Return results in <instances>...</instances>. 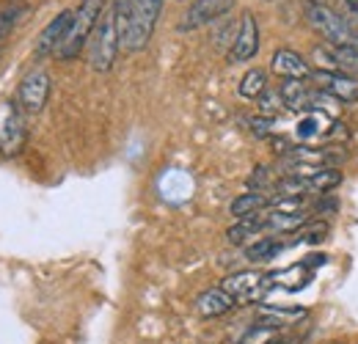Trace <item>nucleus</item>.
I'll list each match as a JSON object with an SVG mask.
<instances>
[{"label": "nucleus", "mask_w": 358, "mask_h": 344, "mask_svg": "<svg viewBox=\"0 0 358 344\" xmlns=\"http://www.w3.org/2000/svg\"><path fill=\"white\" fill-rule=\"evenodd\" d=\"M273 275L265 273H257V270H240V273H231L221 281V289H226L237 303H257L268 295V289L273 287L270 281Z\"/></svg>", "instance_id": "obj_5"}, {"label": "nucleus", "mask_w": 358, "mask_h": 344, "mask_svg": "<svg viewBox=\"0 0 358 344\" xmlns=\"http://www.w3.org/2000/svg\"><path fill=\"white\" fill-rule=\"evenodd\" d=\"M231 6H234V0H190V6L185 8V14L179 20L177 31L187 34V31L204 28L210 22H218L231 11Z\"/></svg>", "instance_id": "obj_8"}, {"label": "nucleus", "mask_w": 358, "mask_h": 344, "mask_svg": "<svg viewBox=\"0 0 358 344\" xmlns=\"http://www.w3.org/2000/svg\"><path fill=\"white\" fill-rule=\"evenodd\" d=\"M251 129L257 135H268L270 129H273V116H257V119H251Z\"/></svg>", "instance_id": "obj_27"}, {"label": "nucleus", "mask_w": 358, "mask_h": 344, "mask_svg": "<svg viewBox=\"0 0 358 344\" xmlns=\"http://www.w3.org/2000/svg\"><path fill=\"white\" fill-rule=\"evenodd\" d=\"M281 251H284V243H278L273 237H262V240H257V243L248 245L245 259L248 261H270L273 257H278Z\"/></svg>", "instance_id": "obj_21"}, {"label": "nucleus", "mask_w": 358, "mask_h": 344, "mask_svg": "<svg viewBox=\"0 0 358 344\" xmlns=\"http://www.w3.org/2000/svg\"><path fill=\"white\" fill-rule=\"evenodd\" d=\"M122 50L119 42V31H116V17H113V8L108 6L91 34L89 42V64L94 72H108L113 64H116V55Z\"/></svg>", "instance_id": "obj_4"}, {"label": "nucleus", "mask_w": 358, "mask_h": 344, "mask_svg": "<svg viewBox=\"0 0 358 344\" xmlns=\"http://www.w3.org/2000/svg\"><path fill=\"white\" fill-rule=\"evenodd\" d=\"M50 75H47L45 69H36V72H31V75H25L22 78V83L17 88V96H14V102H17V108L22 110V113H28V116H36V113H42L47 105V99H50Z\"/></svg>", "instance_id": "obj_6"}, {"label": "nucleus", "mask_w": 358, "mask_h": 344, "mask_svg": "<svg viewBox=\"0 0 358 344\" xmlns=\"http://www.w3.org/2000/svg\"><path fill=\"white\" fill-rule=\"evenodd\" d=\"M306 223H309V215L303 210H273V213H265V229H273L278 234L298 231Z\"/></svg>", "instance_id": "obj_16"}, {"label": "nucleus", "mask_w": 358, "mask_h": 344, "mask_svg": "<svg viewBox=\"0 0 358 344\" xmlns=\"http://www.w3.org/2000/svg\"><path fill=\"white\" fill-rule=\"evenodd\" d=\"M257 105H259L262 116H275V113L284 108V102H281V94H278V91H265V94L257 99Z\"/></svg>", "instance_id": "obj_25"}, {"label": "nucleus", "mask_w": 358, "mask_h": 344, "mask_svg": "<svg viewBox=\"0 0 358 344\" xmlns=\"http://www.w3.org/2000/svg\"><path fill=\"white\" fill-rule=\"evenodd\" d=\"M259 52V22L251 11H245L240 17V31H237V39H234V47L229 52V61H251L254 55Z\"/></svg>", "instance_id": "obj_12"}, {"label": "nucleus", "mask_w": 358, "mask_h": 344, "mask_svg": "<svg viewBox=\"0 0 358 344\" xmlns=\"http://www.w3.org/2000/svg\"><path fill=\"white\" fill-rule=\"evenodd\" d=\"M322 237H325V226H314L312 231H309L306 237H301V240H303V243H320Z\"/></svg>", "instance_id": "obj_28"}, {"label": "nucleus", "mask_w": 358, "mask_h": 344, "mask_svg": "<svg viewBox=\"0 0 358 344\" xmlns=\"http://www.w3.org/2000/svg\"><path fill=\"white\" fill-rule=\"evenodd\" d=\"M234 306H237V301H234L226 289L213 287V289H207V292H201V295H199V301H196V311H199L204 320H215V317L229 314Z\"/></svg>", "instance_id": "obj_15"}, {"label": "nucleus", "mask_w": 358, "mask_h": 344, "mask_svg": "<svg viewBox=\"0 0 358 344\" xmlns=\"http://www.w3.org/2000/svg\"><path fill=\"white\" fill-rule=\"evenodd\" d=\"M314 58L322 69H339L348 75H358L356 44H322V47H314Z\"/></svg>", "instance_id": "obj_11"}, {"label": "nucleus", "mask_w": 358, "mask_h": 344, "mask_svg": "<svg viewBox=\"0 0 358 344\" xmlns=\"http://www.w3.org/2000/svg\"><path fill=\"white\" fill-rule=\"evenodd\" d=\"M317 80V86L322 88L325 94H331L334 99L345 102V105H356L358 102V78L339 72V69H317L312 75Z\"/></svg>", "instance_id": "obj_9"}, {"label": "nucleus", "mask_w": 358, "mask_h": 344, "mask_svg": "<svg viewBox=\"0 0 358 344\" xmlns=\"http://www.w3.org/2000/svg\"><path fill=\"white\" fill-rule=\"evenodd\" d=\"M270 69H273L278 78H284V80H309L314 75L309 61H306L301 52L289 50V47H281V50L273 52Z\"/></svg>", "instance_id": "obj_13"}, {"label": "nucleus", "mask_w": 358, "mask_h": 344, "mask_svg": "<svg viewBox=\"0 0 358 344\" xmlns=\"http://www.w3.org/2000/svg\"><path fill=\"white\" fill-rule=\"evenodd\" d=\"M268 91V75L262 69H248L240 80V96L245 99H259Z\"/></svg>", "instance_id": "obj_20"}, {"label": "nucleus", "mask_w": 358, "mask_h": 344, "mask_svg": "<svg viewBox=\"0 0 358 344\" xmlns=\"http://www.w3.org/2000/svg\"><path fill=\"white\" fill-rule=\"evenodd\" d=\"M240 344H284V336H281V331L257 322V325L240 339Z\"/></svg>", "instance_id": "obj_22"}, {"label": "nucleus", "mask_w": 358, "mask_h": 344, "mask_svg": "<svg viewBox=\"0 0 358 344\" xmlns=\"http://www.w3.org/2000/svg\"><path fill=\"white\" fill-rule=\"evenodd\" d=\"M303 182H306V193H328L342 182V173L336 169H317V171L306 173Z\"/></svg>", "instance_id": "obj_19"}, {"label": "nucleus", "mask_w": 358, "mask_h": 344, "mask_svg": "<svg viewBox=\"0 0 358 344\" xmlns=\"http://www.w3.org/2000/svg\"><path fill=\"white\" fill-rule=\"evenodd\" d=\"M237 31H240V22H234V20H224V25L215 31V44H218L221 50H229V52H231L234 39H237Z\"/></svg>", "instance_id": "obj_24"}, {"label": "nucleus", "mask_w": 358, "mask_h": 344, "mask_svg": "<svg viewBox=\"0 0 358 344\" xmlns=\"http://www.w3.org/2000/svg\"><path fill=\"white\" fill-rule=\"evenodd\" d=\"M25 11H28V6H25V3H11L8 8H3V11H0V39L11 34V28L22 20V14H25Z\"/></svg>", "instance_id": "obj_23"}, {"label": "nucleus", "mask_w": 358, "mask_h": 344, "mask_svg": "<svg viewBox=\"0 0 358 344\" xmlns=\"http://www.w3.org/2000/svg\"><path fill=\"white\" fill-rule=\"evenodd\" d=\"M278 94H281L284 108H287V110H295V113H303V110L314 113V110H320L325 102L334 99V96L325 94L322 88L314 91L306 80H284V83L278 86Z\"/></svg>", "instance_id": "obj_7"}, {"label": "nucleus", "mask_w": 358, "mask_h": 344, "mask_svg": "<svg viewBox=\"0 0 358 344\" xmlns=\"http://www.w3.org/2000/svg\"><path fill=\"white\" fill-rule=\"evenodd\" d=\"M265 207H270L268 196L248 190V193L237 196V199L229 204V213L237 217V220H243V217H254V215H259V213H265Z\"/></svg>", "instance_id": "obj_17"}, {"label": "nucleus", "mask_w": 358, "mask_h": 344, "mask_svg": "<svg viewBox=\"0 0 358 344\" xmlns=\"http://www.w3.org/2000/svg\"><path fill=\"white\" fill-rule=\"evenodd\" d=\"M268 182H270V173H268V169H265V166H257V169H254V173L248 176V187H251L254 193L265 190V187H268Z\"/></svg>", "instance_id": "obj_26"}, {"label": "nucleus", "mask_w": 358, "mask_h": 344, "mask_svg": "<svg viewBox=\"0 0 358 344\" xmlns=\"http://www.w3.org/2000/svg\"><path fill=\"white\" fill-rule=\"evenodd\" d=\"M166 0H113V17H116V31L124 52H141L160 20Z\"/></svg>", "instance_id": "obj_1"}, {"label": "nucleus", "mask_w": 358, "mask_h": 344, "mask_svg": "<svg viewBox=\"0 0 358 344\" xmlns=\"http://www.w3.org/2000/svg\"><path fill=\"white\" fill-rule=\"evenodd\" d=\"M105 8H108L105 0H80V6L72 14V25H69L64 42L55 52L61 61H72V58H78L83 52V47L91 42V34H94V28H96V22H99Z\"/></svg>", "instance_id": "obj_3"}, {"label": "nucleus", "mask_w": 358, "mask_h": 344, "mask_svg": "<svg viewBox=\"0 0 358 344\" xmlns=\"http://www.w3.org/2000/svg\"><path fill=\"white\" fill-rule=\"evenodd\" d=\"M262 229H265V215H262V213L254 217H243V220H237V223L226 231V240H229L231 245H243V243H248L254 234H259Z\"/></svg>", "instance_id": "obj_18"}, {"label": "nucleus", "mask_w": 358, "mask_h": 344, "mask_svg": "<svg viewBox=\"0 0 358 344\" xmlns=\"http://www.w3.org/2000/svg\"><path fill=\"white\" fill-rule=\"evenodd\" d=\"M28 143V127H25V116L17 108V102L11 105L3 127H0V155L3 157H17Z\"/></svg>", "instance_id": "obj_10"}, {"label": "nucleus", "mask_w": 358, "mask_h": 344, "mask_svg": "<svg viewBox=\"0 0 358 344\" xmlns=\"http://www.w3.org/2000/svg\"><path fill=\"white\" fill-rule=\"evenodd\" d=\"M303 14H306V22L322 36L325 44H356L358 31L353 28V22L336 8H331L328 3L303 0Z\"/></svg>", "instance_id": "obj_2"}, {"label": "nucleus", "mask_w": 358, "mask_h": 344, "mask_svg": "<svg viewBox=\"0 0 358 344\" xmlns=\"http://www.w3.org/2000/svg\"><path fill=\"white\" fill-rule=\"evenodd\" d=\"M345 8H348L353 17H358V0H345Z\"/></svg>", "instance_id": "obj_29"}, {"label": "nucleus", "mask_w": 358, "mask_h": 344, "mask_svg": "<svg viewBox=\"0 0 358 344\" xmlns=\"http://www.w3.org/2000/svg\"><path fill=\"white\" fill-rule=\"evenodd\" d=\"M72 14H75L72 8L61 11V14L47 25L45 31H42V36H39V42H36V58H45V55H55V52H58V47H61L66 31H69V25H72Z\"/></svg>", "instance_id": "obj_14"}]
</instances>
